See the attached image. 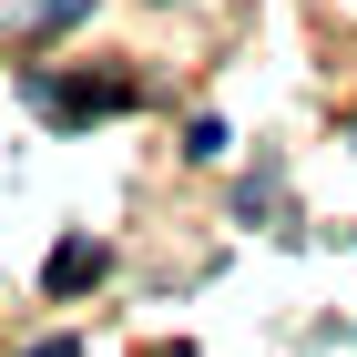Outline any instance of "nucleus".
Returning a JSON list of instances; mask_svg holds the SVG:
<instances>
[{"label": "nucleus", "instance_id": "nucleus-1", "mask_svg": "<svg viewBox=\"0 0 357 357\" xmlns=\"http://www.w3.org/2000/svg\"><path fill=\"white\" fill-rule=\"evenodd\" d=\"M92 275H102V245H61V255H52V286H61V296L92 286Z\"/></svg>", "mask_w": 357, "mask_h": 357}, {"label": "nucleus", "instance_id": "nucleus-2", "mask_svg": "<svg viewBox=\"0 0 357 357\" xmlns=\"http://www.w3.org/2000/svg\"><path fill=\"white\" fill-rule=\"evenodd\" d=\"M82 10H92V0H31V31H72Z\"/></svg>", "mask_w": 357, "mask_h": 357}, {"label": "nucleus", "instance_id": "nucleus-3", "mask_svg": "<svg viewBox=\"0 0 357 357\" xmlns=\"http://www.w3.org/2000/svg\"><path fill=\"white\" fill-rule=\"evenodd\" d=\"M31 357H82V347H61V337H52V347H31Z\"/></svg>", "mask_w": 357, "mask_h": 357}]
</instances>
